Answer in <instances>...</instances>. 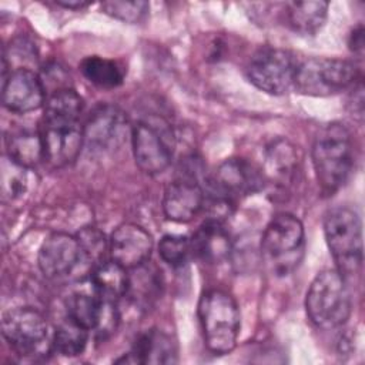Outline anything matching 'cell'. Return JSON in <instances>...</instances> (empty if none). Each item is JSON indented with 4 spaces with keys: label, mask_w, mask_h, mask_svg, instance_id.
<instances>
[{
    "label": "cell",
    "mask_w": 365,
    "mask_h": 365,
    "mask_svg": "<svg viewBox=\"0 0 365 365\" xmlns=\"http://www.w3.org/2000/svg\"><path fill=\"white\" fill-rule=\"evenodd\" d=\"M40 80L46 90V96L53 94L60 90H64V88H73L70 86L68 73L58 64H50V66L44 67L43 73L40 74Z\"/></svg>",
    "instance_id": "obj_31"
},
{
    "label": "cell",
    "mask_w": 365,
    "mask_h": 365,
    "mask_svg": "<svg viewBox=\"0 0 365 365\" xmlns=\"http://www.w3.org/2000/svg\"><path fill=\"white\" fill-rule=\"evenodd\" d=\"M38 131L43 143L44 161L56 168L71 164L84 145L83 125H80V121L43 118Z\"/></svg>",
    "instance_id": "obj_13"
},
{
    "label": "cell",
    "mask_w": 365,
    "mask_h": 365,
    "mask_svg": "<svg viewBox=\"0 0 365 365\" xmlns=\"http://www.w3.org/2000/svg\"><path fill=\"white\" fill-rule=\"evenodd\" d=\"M175 346L160 329H148L134 342L131 351L117 362L127 364H171L175 362Z\"/></svg>",
    "instance_id": "obj_18"
},
{
    "label": "cell",
    "mask_w": 365,
    "mask_h": 365,
    "mask_svg": "<svg viewBox=\"0 0 365 365\" xmlns=\"http://www.w3.org/2000/svg\"><path fill=\"white\" fill-rule=\"evenodd\" d=\"M305 308L309 321L318 328L334 329L344 325L352 309L345 277L338 269L317 274L307 291Z\"/></svg>",
    "instance_id": "obj_2"
},
{
    "label": "cell",
    "mask_w": 365,
    "mask_h": 365,
    "mask_svg": "<svg viewBox=\"0 0 365 365\" xmlns=\"http://www.w3.org/2000/svg\"><path fill=\"white\" fill-rule=\"evenodd\" d=\"M198 318L205 344L214 354H227L240 334V309L235 299L221 291L204 292L198 302Z\"/></svg>",
    "instance_id": "obj_4"
},
{
    "label": "cell",
    "mask_w": 365,
    "mask_h": 365,
    "mask_svg": "<svg viewBox=\"0 0 365 365\" xmlns=\"http://www.w3.org/2000/svg\"><path fill=\"white\" fill-rule=\"evenodd\" d=\"M298 157L295 148L287 140L272 141L265 151V168L264 177L277 182H289L297 173Z\"/></svg>",
    "instance_id": "obj_21"
},
{
    "label": "cell",
    "mask_w": 365,
    "mask_h": 365,
    "mask_svg": "<svg viewBox=\"0 0 365 365\" xmlns=\"http://www.w3.org/2000/svg\"><path fill=\"white\" fill-rule=\"evenodd\" d=\"M38 268L50 279H58L70 275L84 257L77 237L54 232L48 235L38 250Z\"/></svg>",
    "instance_id": "obj_14"
},
{
    "label": "cell",
    "mask_w": 365,
    "mask_h": 365,
    "mask_svg": "<svg viewBox=\"0 0 365 365\" xmlns=\"http://www.w3.org/2000/svg\"><path fill=\"white\" fill-rule=\"evenodd\" d=\"M6 147L7 155L26 168L34 167L44 160L40 131L27 128L10 131V134L6 137Z\"/></svg>",
    "instance_id": "obj_22"
},
{
    "label": "cell",
    "mask_w": 365,
    "mask_h": 365,
    "mask_svg": "<svg viewBox=\"0 0 365 365\" xmlns=\"http://www.w3.org/2000/svg\"><path fill=\"white\" fill-rule=\"evenodd\" d=\"M158 254L161 259L173 268H178L187 264L192 255L191 240L185 235L168 234L160 240Z\"/></svg>",
    "instance_id": "obj_28"
},
{
    "label": "cell",
    "mask_w": 365,
    "mask_h": 365,
    "mask_svg": "<svg viewBox=\"0 0 365 365\" xmlns=\"http://www.w3.org/2000/svg\"><path fill=\"white\" fill-rule=\"evenodd\" d=\"M1 334L21 356H44L53 348V336L44 317L34 308H14L1 317Z\"/></svg>",
    "instance_id": "obj_7"
},
{
    "label": "cell",
    "mask_w": 365,
    "mask_h": 365,
    "mask_svg": "<svg viewBox=\"0 0 365 365\" xmlns=\"http://www.w3.org/2000/svg\"><path fill=\"white\" fill-rule=\"evenodd\" d=\"M349 107H351V114L362 121L364 117V87H362V81L358 80L354 86H352V93L349 96Z\"/></svg>",
    "instance_id": "obj_32"
},
{
    "label": "cell",
    "mask_w": 365,
    "mask_h": 365,
    "mask_svg": "<svg viewBox=\"0 0 365 365\" xmlns=\"http://www.w3.org/2000/svg\"><path fill=\"white\" fill-rule=\"evenodd\" d=\"M88 329L67 317L54 331L53 348L61 355L76 356L86 349Z\"/></svg>",
    "instance_id": "obj_25"
},
{
    "label": "cell",
    "mask_w": 365,
    "mask_h": 365,
    "mask_svg": "<svg viewBox=\"0 0 365 365\" xmlns=\"http://www.w3.org/2000/svg\"><path fill=\"white\" fill-rule=\"evenodd\" d=\"M145 264L134 268L137 269V272L134 275H130L128 292H131V297L135 302L150 305L155 298H158L161 282L158 272L154 268L147 267Z\"/></svg>",
    "instance_id": "obj_26"
},
{
    "label": "cell",
    "mask_w": 365,
    "mask_h": 365,
    "mask_svg": "<svg viewBox=\"0 0 365 365\" xmlns=\"http://www.w3.org/2000/svg\"><path fill=\"white\" fill-rule=\"evenodd\" d=\"M58 4L66 7V9H83V7H87L90 3H86V1H58Z\"/></svg>",
    "instance_id": "obj_34"
},
{
    "label": "cell",
    "mask_w": 365,
    "mask_h": 365,
    "mask_svg": "<svg viewBox=\"0 0 365 365\" xmlns=\"http://www.w3.org/2000/svg\"><path fill=\"white\" fill-rule=\"evenodd\" d=\"M289 27L301 36H314L325 24L329 4L322 0L291 1L287 6Z\"/></svg>",
    "instance_id": "obj_20"
},
{
    "label": "cell",
    "mask_w": 365,
    "mask_h": 365,
    "mask_svg": "<svg viewBox=\"0 0 365 365\" xmlns=\"http://www.w3.org/2000/svg\"><path fill=\"white\" fill-rule=\"evenodd\" d=\"M312 165L321 188L331 194L349 178L354 167V145L349 130L331 123L319 130L312 144Z\"/></svg>",
    "instance_id": "obj_1"
},
{
    "label": "cell",
    "mask_w": 365,
    "mask_h": 365,
    "mask_svg": "<svg viewBox=\"0 0 365 365\" xmlns=\"http://www.w3.org/2000/svg\"><path fill=\"white\" fill-rule=\"evenodd\" d=\"M83 111V98L74 88H64L48 94L44 103V120L78 121Z\"/></svg>",
    "instance_id": "obj_24"
},
{
    "label": "cell",
    "mask_w": 365,
    "mask_h": 365,
    "mask_svg": "<svg viewBox=\"0 0 365 365\" xmlns=\"http://www.w3.org/2000/svg\"><path fill=\"white\" fill-rule=\"evenodd\" d=\"M148 3L135 0V1H104L101 3L103 13L121 20L124 23H138L148 13Z\"/></svg>",
    "instance_id": "obj_30"
},
{
    "label": "cell",
    "mask_w": 365,
    "mask_h": 365,
    "mask_svg": "<svg viewBox=\"0 0 365 365\" xmlns=\"http://www.w3.org/2000/svg\"><path fill=\"white\" fill-rule=\"evenodd\" d=\"M348 46L355 54L362 56V51H364V27H362V24H358L356 27H354V30L351 31L349 38H348Z\"/></svg>",
    "instance_id": "obj_33"
},
{
    "label": "cell",
    "mask_w": 365,
    "mask_h": 365,
    "mask_svg": "<svg viewBox=\"0 0 365 365\" xmlns=\"http://www.w3.org/2000/svg\"><path fill=\"white\" fill-rule=\"evenodd\" d=\"M208 192L235 200L254 194L264 187V174L244 158H228L220 164L208 180Z\"/></svg>",
    "instance_id": "obj_12"
},
{
    "label": "cell",
    "mask_w": 365,
    "mask_h": 365,
    "mask_svg": "<svg viewBox=\"0 0 365 365\" xmlns=\"http://www.w3.org/2000/svg\"><path fill=\"white\" fill-rule=\"evenodd\" d=\"M128 120L125 113L113 104L97 106L83 125L84 147L94 154L117 150L127 137Z\"/></svg>",
    "instance_id": "obj_9"
},
{
    "label": "cell",
    "mask_w": 365,
    "mask_h": 365,
    "mask_svg": "<svg viewBox=\"0 0 365 365\" xmlns=\"http://www.w3.org/2000/svg\"><path fill=\"white\" fill-rule=\"evenodd\" d=\"M358 77V68L351 61L312 57L298 63L294 88L305 96L327 97L352 87Z\"/></svg>",
    "instance_id": "obj_6"
},
{
    "label": "cell",
    "mask_w": 365,
    "mask_h": 365,
    "mask_svg": "<svg viewBox=\"0 0 365 365\" xmlns=\"http://www.w3.org/2000/svg\"><path fill=\"white\" fill-rule=\"evenodd\" d=\"M298 63L295 56L288 50L262 47L250 58L247 77L261 91L281 96L294 88Z\"/></svg>",
    "instance_id": "obj_8"
},
{
    "label": "cell",
    "mask_w": 365,
    "mask_h": 365,
    "mask_svg": "<svg viewBox=\"0 0 365 365\" xmlns=\"http://www.w3.org/2000/svg\"><path fill=\"white\" fill-rule=\"evenodd\" d=\"M305 235L301 221L292 214H278L267 225L261 238V255L275 275H288L304 255Z\"/></svg>",
    "instance_id": "obj_3"
},
{
    "label": "cell",
    "mask_w": 365,
    "mask_h": 365,
    "mask_svg": "<svg viewBox=\"0 0 365 365\" xmlns=\"http://www.w3.org/2000/svg\"><path fill=\"white\" fill-rule=\"evenodd\" d=\"M131 144L135 164L150 175L164 173L173 158L168 133L155 123L140 121L131 128Z\"/></svg>",
    "instance_id": "obj_11"
},
{
    "label": "cell",
    "mask_w": 365,
    "mask_h": 365,
    "mask_svg": "<svg viewBox=\"0 0 365 365\" xmlns=\"http://www.w3.org/2000/svg\"><path fill=\"white\" fill-rule=\"evenodd\" d=\"M81 74L100 88H115L124 80L123 67L114 60L100 56H88L80 63Z\"/></svg>",
    "instance_id": "obj_23"
},
{
    "label": "cell",
    "mask_w": 365,
    "mask_h": 365,
    "mask_svg": "<svg viewBox=\"0 0 365 365\" xmlns=\"http://www.w3.org/2000/svg\"><path fill=\"white\" fill-rule=\"evenodd\" d=\"M40 76L30 68H13L3 80V104L13 113H30L46 103Z\"/></svg>",
    "instance_id": "obj_15"
},
{
    "label": "cell",
    "mask_w": 365,
    "mask_h": 365,
    "mask_svg": "<svg viewBox=\"0 0 365 365\" xmlns=\"http://www.w3.org/2000/svg\"><path fill=\"white\" fill-rule=\"evenodd\" d=\"M93 291L106 301L117 302L128 292L130 275L127 269L115 261H103L93 267L90 272Z\"/></svg>",
    "instance_id": "obj_19"
},
{
    "label": "cell",
    "mask_w": 365,
    "mask_h": 365,
    "mask_svg": "<svg viewBox=\"0 0 365 365\" xmlns=\"http://www.w3.org/2000/svg\"><path fill=\"white\" fill-rule=\"evenodd\" d=\"M108 251L113 261L125 269H134L148 261L153 251V238L143 227L125 222L113 231Z\"/></svg>",
    "instance_id": "obj_16"
},
{
    "label": "cell",
    "mask_w": 365,
    "mask_h": 365,
    "mask_svg": "<svg viewBox=\"0 0 365 365\" xmlns=\"http://www.w3.org/2000/svg\"><path fill=\"white\" fill-rule=\"evenodd\" d=\"M204 187L200 182L198 171L192 161L167 185L163 195V211L175 222L192 220L204 205Z\"/></svg>",
    "instance_id": "obj_10"
},
{
    "label": "cell",
    "mask_w": 365,
    "mask_h": 365,
    "mask_svg": "<svg viewBox=\"0 0 365 365\" xmlns=\"http://www.w3.org/2000/svg\"><path fill=\"white\" fill-rule=\"evenodd\" d=\"M27 187V168L9 155L1 161V194L4 200H16L23 195Z\"/></svg>",
    "instance_id": "obj_27"
},
{
    "label": "cell",
    "mask_w": 365,
    "mask_h": 365,
    "mask_svg": "<svg viewBox=\"0 0 365 365\" xmlns=\"http://www.w3.org/2000/svg\"><path fill=\"white\" fill-rule=\"evenodd\" d=\"M324 234L338 271L346 277L362 265V224L349 207H335L324 218Z\"/></svg>",
    "instance_id": "obj_5"
},
{
    "label": "cell",
    "mask_w": 365,
    "mask_h": 365,
    "mask_svg": "<svg viewBox=\"0 0 365 365\" xmlns=\"http://www.w3.org/2000/svg\"><path fill=\"white\" fill-rule=\"evenodd\" d=\"M192 255L214 265L225 261L232 251V241L221 221L207 218L191 238Z\"/></svg>",
    "instance_id": "obj_17"
},
{
    "label": "cell",
    "mask_w": 365,
    "mask_h": 365,
    "mask_svg": "<svg viewBox=\"0 0 365 365\" xmlns=\"http://www.w3.org/2000/svg\"><path fill=\"white\" fill-rule=\"evenodd\" d=\"M76 237L78 240L84 262H88L93 267L103 262V257L108 248V244L101 231L93 227H87L83 228Z\"/></svg>",
    "instance_id": "obj_29"
}]
</instances>
